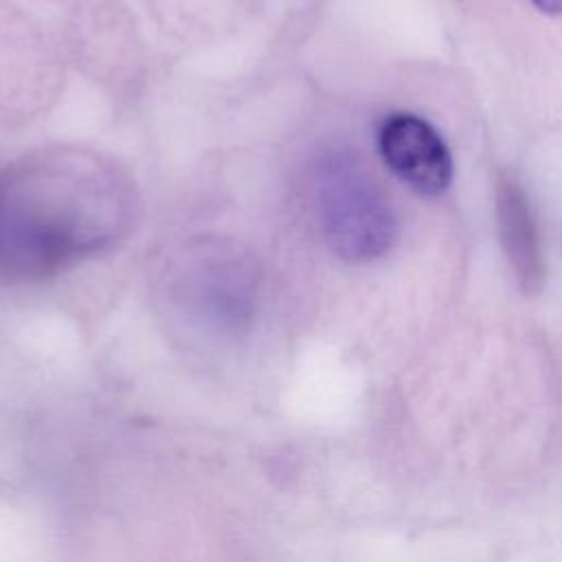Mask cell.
Masks as SVG:
<instances>
[{
	"mask_svg": "<svg viewBox=\"0 0 562 562\" xmlns=\"http://www.w3.org/2000/svg\"><path fill=\"white\" fill-rule=\"evenodd\" d=\"M318 213L329 246L349 261L382 257L397 235L389 200L349 156H331L323 162Z\"/></svg>",
	"mask_w": 562,
	"mask_h": 562,
	"instance_id": "6da1fadb",
	"label": "cell"
},
{
	"mask_svg": "<svg viewBox=\"0 0 562 562\" xmlns=\"http://www.w3.org/2000/svg\"><path fill=\"white\" fill-rule=\"evenodd\" d=\"M501 241L522 290L542 285L544 261L536 220L525 191L514 180H503L496 191Z\"/></svg>",
	"mask_w": 562,
	"mask_h": 562,
	"instance_id": "3957f363",
	"label": "cell"
},
{
	"mask_svg": "<svg viewBox=\"0 0 562 562\" xmlns=\"http://www.w3.org/2000/svg\"><path fill=\"white\" fill-rule=\"evenodd\" d=\"M378 149L386 167L422 195H439L452 182L448 145L428 121L415 114L386 116L378 130Z\"/></svg>",
	"mask_w": 562,
	"mask_h": 562,
	"instance_id": "7a4b0ae2",
	"label": "cell"
},
{
	"mask_svg": "<svg viewBox=\"0 0 562 562\" xmlns=\"http://www.w3.org/2000/svg\"><path fill=\"white\" fill-rule=\"evenodd\" d=\"M542 13L560 15L562 13V0H531Z\"/></svg>",
	"mask_w": 562,
	"mask_h": 562,
	"instance_id": "277c9868",
	"label": "cell"
}]
</instances>
